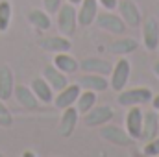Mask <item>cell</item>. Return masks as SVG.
Returning a JSON list of instances; mask_svg holds the SVG:
<instances>
[{
	"mask_svg": "<svg viewBox=\"0 0 159 157\" xmlns=\"http://www.w3.org/2000/svg\"><path fill=\"white\" fill-rule=\"evenodd\" d=\"M154 98L152 91L148 87H133V89H122L119 91L117 102L122 107H131V105H143V104H150Z\"/></svg>",
	"mask_w": 159,
	"mask_h": 157,
	"instance_id": "obj_1",
	"label": "cell"
},
{
	"mask_svg": "<svg viewBox=\"0 0 159 157\" xmlns=\"http://www.w3.org/2000/svg\"><path fill=\"white\" fill-rule=\"evenodd\" d=\"M57 28L63 35H72L78 28V9L74 4H61L57 9Z\"/></svg>",
	"mask_w": 159,
	"mask_h": 157,
	"instance_id": "obj_2",
	"label": "cell"
},
{
	"mask_svg": "<svg viewBox=\"0 0 159 157\" xmlns=\"http://www.w3.org/2000/svg\"><path fill=\"white\" fill-rule=\"evenodd\" d=\"M129 74H131V65H129V61L128 59H119L117 61V65L113 67V70H111V81H109V87L113 89V91H122V89H126V85H128V79H129Z\"/></svg>",
	"mask_w": 159,
	"mask_h": 157,
	"instance_id": "obj_3",
	"label": "cell"
},
{
	"mask_svg": "<svg viewBox=\"0 0 159 157\" xmlns=\"http://www.w3.org/2000/svg\"><path fill=\"white\" fill-rule=\"evenodd\" d=\"M96 24L100 30H106L109 34H124L126 32V22L122 20L120 15H115L113 11H104L96 15Z\"/></svg>",
	"mask_w": 159,
	"mask_h": 157,
	"instance_id": "obj_4",
	"label": "cell"
},
{
	"mask_svg": "<svg viewBox=\"0 0 159 157\" xmlns=\"http://www.w3.org/2000/svg\"><path fill=\"white\" fill-rule=\"evenodd\" d=\"M100 137L106 139L107 142L115 144V146H129L133 142V139L129 137V133L126 129H122L119 126H111V124H104L100 126Z\"/></svg>",
	"mask_w": 159,
	"mask_h": 157,
	"instance_id": "obj_5",
	"label": "cell"
},
{
	"mask_svg": "<svg viewBox=\"0 0 159 157\" xmlns=\"http://www.w3.org/2000/svg\"><path fill=\"white\" fill-rule=\"evenodd\" d=\"M143 118H144V111L141 109V105L128 107V113H126V131L129 133V137L133 141L141 139V135H143Z\"/></svg>",
	"mask_w": 159,
	"mask_h": 157,
	"instance_id": "obj_6",
	"label": "cell"
},
{
	"mask_svg": "<svg viewBox=\"0 0 159 157\" xmlns=\"http://www.w3.org/2000/svg\"><path fill=\"white\" fill-rule=\"evenodd\" d=\"M119 15L122 17V20L126 22V26H131V28H137L143 20L141 17V11L137 7V4L133 0H119Z\"/></svg>",
	"mask_w": 159,
	"mask_h": 157,
	"instance_id": "obj_7",
	"label": "cell"
},
{
	"mask_svg": "<svg viewBox=\"0 0 159 157\" xmlns=\"http://www.w3.org/2000/svg\"><path fill=\"white\" fill-rule=\"evenodd\" d=\"M80 92H81V87H80L78 83H72V85L69 83L67 87H63L61 91H57V94L54 96V105L57 109H65V107L74 105L80 96Z\"/></svg>",
	"mask_w": 159,
	"mask_h": 157,
	"instance_id": "obj_8",
	"label": "cell"
},
{
	"mask_svg": "<svg viewBox=\"0 0 159 157\" xmlns=\"http://www.w3.org/2000/svg\"><path fill=\"white\" fill-rule=\"evenodd\" d=\"M111 118H113V109L109 105H94L85 113V126H89V128L104 126Z\"/></svg>",
	"mask_w": 159,
	"mask_h": 157,
	"instance_id": "obj_9",
	"label": "cell"
},
{
	"mask_svg": "<svg viewBox=\"0 0 159 157\" xmlns=\"http://www.w3.org/2000/svg\"><path fill=\"white\" fill-rule=\"evenodd\" d=\"M143 44L148 52L157 50L159 44V24L156 19H146L143 24Z\"/></svg>",
	"mask_w": 159,
	"mask_h": 157,
	"instance_id": "obj_10",
	"label": "cell"
},
{
	"mask_svg": "<svg viewBox=\"0 0 159 157\" xmlns=\"http://www.w3.org/2000/svg\"><path fill=\"white\" fill-rule=\"evenodd\" d=\"M98 15V0H81L78 9V26L87 28L96 20Z\"/></svg>",
	"mask_w": 159,
	"mask_h": 157,
	"instance_id": "obj_11",
	"label": "cell"
},
{
	"mask_svg": "<svg viewBox=\"0 0 159 157\" xmlns=\"http://www.w3.org/2000/svg\"><path fill=\"white\" fill-rule=\"evenodd\" d=\"M78 118L80 113L74 105L70 107H65L63 109V115H61V120H59V135L61 137H70L78 126Z\"/></svg>",
	"mask_w": 159,
	"mask_h": 157,
	"instance_id": "obj_12",
	"label": "cell"
},
{
	"mask_svg": "<svg viewBox=\"0 0 159 157\" xmlns=\"http://www.w3.org/2000/svg\"><path fill=\"white\" fill-rule=\"evenodd\" d=\"M78 85L81 89H89V91H94V92H100V91H107L109 89L107 78L102 76V74H94V72H85L83 76H80Z\"/></svg>",
	"mask_w": 159,
	"mask_h": 157,
	"instance_id": "obj_13",
	"label": "cell"
},
{
	"mask_svg": "<svg viewBox=\"0 0 159 157\" xmlns=\"http://www.w3.org/2000/svg\"><path fill=\"white\" fill-rule=\"evenodd\" d=\"M43 78L50 83V87H52L56 92H57V91H61L63 87H67V85H69L67 74H65V72H61V70H59L54 63H52V65H46V67L43 69Z\"/></svg>",
	"mask_w": 159,
	"mask_h": 157,
	"instance_id": "obj_14",
	"label": "cell"
},
{
	"mask_svg": "<svg viewBox=\"0 0 159 157\" xmlns=\"http://www.w3.org/2000/svg\"><path fill=\"white\" fill-rule=\"evenodd\" d=\"M80 69L83 72H94V74H102V76H109L113 67L107 59H100V57H87L80 63Z\"/></svg>",
	"mask_w": 159,
	"mask_h": 157,
	"instance_id": "obj_15",
	"label": "cell"
},
{
	"mask_svg": "<svg viewBox=\"0 0 159 157\" xmlns=\"http://www.w3.org/2000/svg\"><path fill=\"white\" fill-rule=\"evenodd\" d=\"M159 133V118H157V111L152 109V111H146L144 113V118H143V135L141 139L144 142L156 139Z\"/></svg>",
	"mask_w": 159,
	"mask_h": 157,
	"instance_id": "obj_16",
	"label": "cell"
},
{
	"mask_svg": "<svg viewBox=\"0 0 159 157\" xmlns=\"http://www.w3.org/2000/svg\"><path fill=\"white\" fill-rule=\"evenodd\" d=\"M13 96L17 98V102L26 107V109H37L39 107V100L37 96L34 94L32 87H26V85H15L13 89Z\"/></svg>",
	"mask_w": 159,
	"mask_h": 157,
	"instance_id": "obj_17",
	"label": "cell"
},
{
	"mask_svg": "<svg viewBox=\"0 0 159 157\" xmlns=\"http://www.w3.org/2000/svg\"><path fill=\"white\" fill-rule=\"evenodd\" d=\"M13 89H15V78H13V70L7 65H0V100H9L13 96Z\"/></svg>",
	"mask_w": 159,
	"mask_h": 157,
	"instance_id": "obj_18",
	"label": "cell"
},
{
	"mask_svg": "<svg viewBox=\"0 0 159 157\" xmlns=\"http://www.w3.org/2000/svg\"><path fill=\"white\" fill-rule=\"evenodd\" d=\"M30 87H32V91H34V94L37 96L39 102H43V104L54 102V89L50 87V83L43 78V76L32 79V85Z\"/></svg>",
	"mask_w": 159,
	"mask_h": 157,
	"instance_id": "obj_19",
	"label": "cell"
},
{
	"mask_svg": "<svg viewBox=\"0 0 159 157\" xmlns=\"http://www.w3.org/2000/svg\"><path fill=\"white\" fill-rule=\"evenodd\" d=\"M41 48L43 50H48V52H54V54H57V52H69L70 50V41L67 39V37H63V35H50V37H44V39H41Z\"/></svg>",
	"mask_w": 159,
	"mask_h": 157,
	"instance_id": "obj_20",
	"label": "cell"
},
{
	"mask_svg": "<svg viewBox=\"0 0 159 157\" xmlns=\"http://www.w3.org/2000/svg\"><path fill=\"white\" fill-rule=\"evenodd\" d=\"M54 65L65 74H74L80 69V63L76 61V57L70 56L69 52H57L54 57Z\"/></svg>",
	"mask_w": 159,
	"mask_h": 157,
	"instance_id": "obj_21",
	"label": "cell"
},
{
	"mask_svg": "<svg viewBox=\"0 0 159 157\" xmlns=\"http://www.w3.org/2000/svg\"><path fill=\"white\" fill-rule=\"evenodd\" d=\"M28 20L32 22V26H35L37 30H50L52 20H50V13L46 9H30L28 11Z\"/></svg>",
	"mask_w": 159,
	"mask_h": 157,
	"instance_id": "obj_22",
	"label": "cell"
},
{
	"mask_svg": "<svg viewBox=\"0 0 159 157\" xmlns=\"http://www.w3.org/2000/svg\"><path fill=\"white\" fill-rule=\"evenodd\" d=\"M137 46H139V43H137L135 39H128V37H124V39L113 41V43L109 44V52L115 54V56H128V54L135 52Z\"/></svg>",
	"mask_w": 159,
	"mask_h": 157,
	"instance_id": "obj_23",
	"label": "cell"
},
{
	"mask_svg": "<svg viewBox=\"0 0 159 157\" xmlns=\"http://www.w3.org/2000/svg\"><path fill=\"white\" fill-rule=\"evenodd\" d=\"M74 105H76L78 113H83V115H85L91 107H94V105H96V92H94V91H89V89L81 91Z\"/></svg>",
	"mask_w": 159,
	"mask_h": 157,
	"instance_id": "obj_24",
	"label": "cell"
},
{
	"mask_svg": "<svg viewBox=\"0 0 159 157\" xmlns=\"http://www.w3.org/2000/svg\"><path fill=\"white\" fill-rule=\"evenodd\" d=\"M11 15H13V9H11L9 0H0V32H6L9 28Z\"/></svg>",
	"mask_w": 159,
	"mask_h": 157,
	"instance_id": "obj_25",
	"label": "cell"
},
{
	"mask_svg": "<svg viewBox=\"0 0 159 157\" xmlns=\"http://www.w3.org/2000/svg\"><path fill=\"white\" fill-rule=\"evenodd\" d=\"M13 124V115L7 109V105L4 104V100H0V126L2 128H9Z\"/></svg>",
	"mask_w": 159,
	"mask_h": 157,
	"instance_id": "obj_26",
	"label": "cell"
},
{
	"mask_svg": "<svg viewBox=\"0 0 159 157\" xmlns=\"http://www.w3.org/2000/svg\"><path fill=\"white\" fill-rule=\"evenodd\" d=\"M143 154L144 155H159V137H156V139H152V141L146 142Z\"/></svg>",
	"mask_w": 159,
	"mask_h": 157,
	"instance_id": "obj_27",
	"label": "cell"
},
{
	"mask_svg": "<svg viewBox=\"0 0 159 157\" xmlns=\"http://www.w3.org/2000/svg\"><path fill=\"white\" fill-rule=\"evenodd\" d=\"M61 4H63V0H43V6H44V9H46L50 15L57 13V9L61 7Z\"/></svg>",
	"mask_w": 159,
	"mask_h": 157,
	"instance_id": "obj_28",
	"label": "cell"
},
{
	"mask_svg": "<svg viewBox=\"0 0 159 157\" xmlns=\"http://www.w3.org/2000/svg\"><path fill=\"white\" fill-rule=\"evenodd\" d=\"M98 6H102L107 11H115L119 6V0H98Z\"/></svg>",
	"mask_w": 159,
	"mask_h": 157,
	"instance_id": "obj_29",
	"label": "cell"
},
{
	"mask_svg": "<svg viewBox=\"0 0 159 157\" xmlns=\"http://www.w3.org/2000/svg\"><path fill=\"white\" fill-rule=\"evenodd\" d=\"M152 105H154V109H156V111L159 109V94H157V96H154V98H152Z\"/></svg>",
	"mask_w": 159,
	"mask_h": 157,
	"instance_id": "obj_30",
	"label": "cell"
},
{
	"mask_svg": "<svg viewBox=\"0 0 159 157\" xmlns=\"http://www.w3.org/2000/svg\"><path fill=\"white\" fill-rule=\"evenodd\" d=\"M154 74L159 78V61H156V63H154Z\"/></svg>",
	"mask_w": 159,
	"mask_h": 157,
	"instance_id": "obj_31",
	"label": "cell"
},
{
	"mask_svg": "<svg viewBox=\"0 0 159 157\" xmlns=\"http://www.w3.org/2000/svg\"><path fill=\"white\" fill-rule=\"evenodd\" d=\"M67 2H70V4H74V6H80L81 0H67Z\"/></svg>",
	"mask_w": 159,
	"mask_h": 157,
	"instance_id": "obj_32",
	"label": "cell"
},
{
	"mask_svg": "<svg viewBox=\"0 0 159 157\" xmlns=\"http://www.w3.org/2000/svg\"><path fill=\"white\" fill-rule=\"evenodd\" d=\"M157 118H159V109H157Z\"/></svg>",
	"mask_w": 159,
	"mask_h": 157,
	"instance_id": "obj_33",
	"label": "cell"
},
{
	"mask_svg": "<svg viewBox=\"0 0 159 157\" xmlns=\"http://www.w3.org/2000/svg\"><path fill=\"white\" fill-rule=\"evenodd\" d=\"M0 157H2V152H0Z\"/></svg>",
	"mask_w": 159,
	"mask_h": 157,
	"instance_id": "obj_34",
	"label": "cell"
},
{
	"mask_svg": "<svg viewBox=\"0 0 159 157\" xmlns=\"http://www.w3.org/2000/svg\"><path fill=\"white\" fill-rule=\"evenodd\" d=\"M157 50H159V44H157Z\"/></svg>",
	"mask_w": 159,
	"mask_h": 157,
	"instance_id": "obj_35",
	"label": "cell"
}]
</instances>
